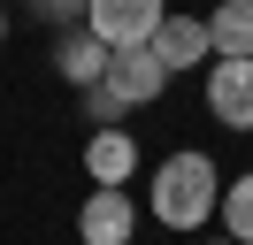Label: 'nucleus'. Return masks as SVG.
<instances>
[{"label": "nucleus", "mask_w": 253, "mask_h": 245, "mask_svg": "<svg viewBox=\"0 0 253 245\" xmlns=\"http://www.w3.org/2000/svg\"><path fill=\"white\" fill-rule=\"evenodd\" d=\"M0 31H8V8H0Z\"/></svg>", "instance_id": "9b49d317"}, {"label": "nucleus", "mask_w": 253, "mask_h": 245, "mask_svg": "<svg viewBox=\"0 0 253 245\" xmlns=\"http://www.w3.org/2000/svg\"><path fill=\"white\" fill-rule=\"evenodd\" d=\"M130 230H138L130 192H123V184H92V199L77 207V238L84 245H130Z\"/></svg>", "instance_id": "20e7f679"}, {"label": "nucleus", "mask_w": 253, "mask_h": 245, "mask_svg": "<svg viewBox=\"0 0 253 245\" xmlns=\"http://www.w3.org/2000/svg\"><path fill=\"white\" fill-rule=\"evenodd\" d=\"M207 39H215V61H253V0H222L207 15Z\"/></svg>", "instance_id": "0eeeda50"}, {"label": "nucleus", "mask_w": 253, "mask_h": 245, "mask_svg": "<svg viewBox=\"0 0 253 245\" xmlns=\"http://www.w3.org/2000/svg\"><path fill=\"white\" fill-rule=\"evenodd\" d=\"M215 207H222V176L207 153H169L154 168V222L161 230H200Z\"/></svg>", "instance_id": "f257e3e1"}, {"label": "nucleus", "mask_w": 253, "mask_h": 245, "mask_svg": "<svg viewBox=\"0 0 253 245\" xmlns=\"http://www.w3.org/2000/svg\"><path fill=\"white\" fill-rule=\"evenodd\" d=\"M146 46H154V54H161V69H200V61L207 54H215V39H207V15H161V31H154V39H146Z\"/></svg>", "instance_id": "39448f33"}, {"label": "nucleus", "mask_w": 253, "mask_h": 245, "mask_svg": "<svg viewBox=\"0 0 253 245\" xmlns=\"http://www.w3.org/2000/svg\"><path fill=\"white\" fill-rule=\"evenodd\" d=\"M222 230H230V245H253V176H238V184H222Z\"/></svg>", "instance_id": "9d476101"}, {"label": "nucleus", "mask_w": 253, "mask_h": 245, "mask_svg": "<svg viewBox=\"0 0 253 245\" xmlns=\"http://www.w3.org/2000/svg\"><path fill=\"white\" fill-rule=\"evenodd\" d=\"M207 107L222 130H253V61H215L207 69Z\"/></svg>", "instance_id": "423d86ee"}, {"label": "nucleus", "mask_w": 253, "mask_h": 245, "mask_svg": "<svg viewBox=\"0 0 253 245\" xmlns=\"http://www.w3.org/2000/svg\"><path fill=\"white\" fill-rule=\"evenodd\" d=\"M161 15H169V0H84V31H92L100 46H146L161 31Z\"/></svg>", "instance_id": "f03ea898"}, {"label": "nucleus", "mask_w": 253, "mask_h": 245, "mask_svg": "<svg viewBox=\"0 0 253 245\" xmlns=\"http://www.w3.org/2000/svg\"><path fill=\"white\" fill-rule=\"evenodd\" d=\"M108 92H115L123 107H154L161 92H169L161 54H154V46H115V54H108Z\"/></svg>", "instance_id": "7ed1b4c3"}, {"label": "nucleus", "mask_w": 253, "mask_h": 245, "mask_svg": "<svg viewBox=\"0 0 253 245\" xmlns=\"http://www.w3.org/2000/svg\"><path fill=\"white\" fill-rule=\"evenodd\" d=\"M54 69H62L69 84H84V92H92V84H108V46H100L92 31H69V39L54 46Z\"/></svg>", "instance_id": "6e6552de"}, {"label": "nucleus", "mask_w": 253, "mask_h": 245, "mask_svg": "<svg viewBox=\"0 0 253 245\" xmlns=\"http://www.w3.org/2000/svg\"><path fill=\"white\" fill-rule=\"evenodd\" d=\"M130 168H138V146H130L123 130H100L92 146H84V176L92 184H130Z\"/></svg>", "instance_id": "1a4fd4ad"}]
</instances>
